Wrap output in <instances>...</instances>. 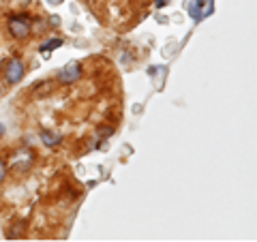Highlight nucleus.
<instances>
[{
  "label": "nucleus",
  "mask_w": 257,
  "mask_h": 242,
  "mask_svg": "<svg viewBox=\"0 0 257 242\" xmlns=\"http://www.w3.org/2000/svg\"><path fill=\"white\" fill-rule=\"evenodd\" d=\"M214 13V0H191L189 3V15L193 22H202Z\"/></svg>",
  "instance_id": "f257e3e1"
},
{
  "label": "nucleus",
  "mask_w": 257,
  "mask_h": 242,
  "mask_svg": "<svg viewBox=\"0 0 257 242\" xmlns=\"http://www.w3.org/2000/svg\"><path fill=\"white\" fill-rule=\"evenodd\" d=\"M62 45V39H58V37H54V39H50V41H45L43 45H41V54H45V56H50V52L52 50H56V47H60Z\"/></svg>",
  "instance_id": "423d86ee"
},
{
  "label": "nucleus",
  "mask_w": 257,
  "mask_h": 242,
  "mask_svg": "<svg viewBox=\"0 0 257 242\" xmlns=\"http://www.w3.org/2000/svg\"><path fill=\"white\" fill-rule=\"evenodd\" d=\"M7 172H9V169H7V163H5L3 159H0V182L7 178Z\"/></svg>",
  "instance_id": "0eeeda50"
},
{
  "label": "nucleus",
  "mask_w": 257,
  "mask_h": 242,
  "mask_svg": "<svg viewBox=\"0 0 257 242\" xmlns=\"http://www.w3.org/2000/svg\"><path fill=\"white\" fill-rule=\"evenodd\" d=\"M47 3H50L52 7H58V5H62V3H64V0H47Z\"/></svg>",
  "instance_id": "1a4fd4ad"
},
{
  "label": "nucleus",
  "mask_w": 257,
  "mask_h": 242,
  "mask_svg": "<svg viewBox=\"0 0 257 242\" xmlns=\"http://www.w3.org/2000/svg\"><path fill=\"white\" fill-rule=\"evenodd\" d=\"M3 92H5V86H3V79H0V96H3Z\"/></svg>",
  "instance_id": "9b49d317"
},
{
  "label": "nucleus",
  "mask_w": 257,
  "mask_h": 242,
  "mask_svg": "<svg viewBox=\"0 0 257 242\" xmlns=\"http://www.w3.org/2000/svg\"><path fill=\"white\" fill-rule=\"evenodd\" d=\"M79 77H82V64H79L77 60L67 62L60 69V73H58V79L62 84H73V82H77Z\"/></svg>",
  "instance_id": "20e7f679"
},
{
  "label": "nucleus",
  "mask_w": 257,
  "mask_h": 242,
  "mask_svg": "<svg viewBox=\"0 0 257 242\" xmlns=\"http://www.w3.org/2000/svg\"><path fill=\"white\" fill-rule=\"evenodd\" d=\"M9 30L15 39H28L30 37L28 15H13V18H9Z\"/></svg>",
  "instance_id": "7ed1b4c3"
},
{
  "label": "nucleus",
  "mask_w": 257,
  "mask_h": 242,
  "mask_svg": "<svg viewBox=\"0 0 257 242\" xmlns=\"http://www.w3.org/2000/svg\"><path fill=\"white\" fill-rule=\"evenodd\" d=\"M41 142L45 144L47 148H56L62 144V135L56 133V131H47V129H43L41 131Z\"/></svg>",
  "instance_id": "39448f33"
},
{
  "label": "nucleus",
  "mask_w": 257,
  "mask_h": 242,
  "mask_svg": "<svg viewBox=\"0 0 257 242\" xmlns=\"http://www.w3.org/2000/svg\"><path fill=\"white\" fill-rule=\"evenodd\" d=\"M170 3H172V0H155V5L159 7V9H161V7H167Z\"/></svg>",
  "instance_id": "6e6552de"
},
{
  "label": "nucleus",
  "mask_w": 257,
  "mask_h": 242,
  "mask_svg": "<svg viewBox=\"0 0 257 242\" xmlns=\"http://www.w3.org/2000/svg\"><path fill=\"white\" fill-rule=\"evenodd\" d=\"M3 135H5V125L0 123V137H3Z\"/></svg>",
  "instance_id": "9d476101"
},
{
  "label": "nucleus",
  "mask_w": 257,
  "mask_h": 242,
  "mask_svg": "<svg viewBox=\"0 0 257 242\" xmlns=\"http://www.w3.org/2000/svg\"><path fill=\"white\" fill-rule=\"evenodd\" d=\"M24 73H26V67H24V62L20 58H11L9 62L5 64V82L9 86L20 84Z\"/></svg>",
  "instance_id": "f03ea898"
}]
</instances>
